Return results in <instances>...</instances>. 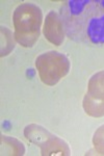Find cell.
<instances>
[{"mask_svg": "<svg viewBox=\"0 0 104 156\" xmlns=\"http://www.w3.org/2000/svg\"><path fill=\"white\" fill-rule=\"evenodd\" d=\"M59 15L70 40L91 46H104V0L64 1Z\"/></svg>", "mask_w": 104, "mask_h": 156, "instance_id": "6da1fadb", "label": "cell"}, {"mask_svg": "<svg viewBox=\"0 0 104 156\" xmlns=\"http://www.w3.org/2000/svg\"><path fill=\"white\" fill-rule=\"evenodd\" d=\"M43 23L42 9L34 3H22L13 14L14 37L22 47H32L39 40Z\"/></svg>", "mask_w": 104, "mask_h": 156, "instance_id": "7a4b0ae2", "label": "cell"}, {"mask_svg": "<svg viewBox=\"0 0 104 156\" xmlns=\"http://www.w3.org/2000/svg\"><path fill=\"white\" fill-rule=\"evenodd\" d=\"M35 68L43 83L53 87L69 74L71 64L64 53L47 51L37 57Z\"/></svg>", "mask_w": 104, "mask_h": 156, "instance_id": "3957f363", "label": "cell"}, {"mask_svg": "<svg viewBox=\"0 0 104 156\" xmlns=\"http://www.w3.org/2000/svg\"><path fill=\"white\" fill-rule=\"evenodd\" d=\"M82 107L90 117H104V70L90 78Z\"/></svg>", "mask_w": 104, "mask_h": 156, "instance_id": "277c9868", "label": "cell"}, {"mask_svg": "<svg viewBox=\"0 0 104 156\" xmlns=\"http://www.w3.org/2000/svg\"><path fill=\"white\" fill-rule=\"evenodd\" d=\"M43 34L51 44L60 46L64 43L66 31L59 12L50 11L47 14L43 26Z\"/></svg>", "mask_w": 104, "mask_h": 156, "instance_id": "5b68a950", "label": "cell"}, {"mask_svg": "<svg viewBox=\"0 0 104 156\" xmlns=\"http://www.w3.org/2000/svg\"><path fill=\"white\" fill-rule=\"evenodd\" d=\"M40 148L41 154L43 156H67L71 154V150L67 143L54 134H52L44 144L41 145Z\"/></svg>", "mask_w": 104, "mask_h": 156, "instance_id": "8992f818", "label": "cell"}, {"mask_svg": "<svg viewBox=\"0 0 104 156\" xmlns=\"http://www.w3.org/2000/svg\"><path fill=\"white\" fill-rule=\"evenodd\" d=\"M52 135L51 132L45 129L43 126L38 124H29L24 128V136L29 140L40 147L42 144Z\"/></svg>", "mask_w": 104, "mask_h": 156, "instance_id": "52a82bcc", "label": "cell"}, {"mask_svg": "<svg viewBox=\"0 0 104 156\" xmlns=\"http://www.w3.org/2000/svg\"><path fill=\"white\" fill-rule=\"evenodd\" d=\"M25 154V147L19 140L7 135H1V155L22 156Z\"/></svg>", "mask_w": 104, "mask_h": 156, "instance_id": "ba28073f", "label": "cell"}, {"mask_svg": "<svg viewBox=\"0 0 104 156\" xmlns=\"http://www.w3.org/2000/svg\"><path fill=\"white\" fill-rule=\"evenodd\" d=\"M15 41L13 34L7 27L1 26V57L6 56L15 48Z\"/></svg>", "mask_w": 104, "mask_h": 156, "instance_id": "9c48e42d", "label": "cell"}, {"mask_svg": "<svg viewBox=\"0 0 104 156\" xmlns=\"http://www.w3.org/2000/svg\"><path fill=\"white\" fill-rule=\"evenodd\" d=\"M93 145L100 155H104V125H101L94 133Z\"/></svg>", "mask_w": 104, "mask_h": 156, "instance_id": "30bf717a", "label": "cell"}]
</instances>
